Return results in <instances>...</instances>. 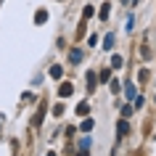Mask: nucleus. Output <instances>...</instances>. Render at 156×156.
Returning a JSON list of instances; mask_svg holds the SVG:
<instances>
[{
    "mask_svg": "<svg viewBox=\"0 0 156 156\" xmlns=\"http://www.w3.org/2000/svg\"><path fill=\"white\" fill-rule=\"evenodd\" d=\"M72 93H74V85L72 82H61V87H58V95H61V98H69Z\"/></svg>",
    "mask_w": 156,
    "mask_h": 156,
    "instance_id": "1",
    "label": "nucleus"
},
{
    "mask_svg": "<svg viewBox=\"0 0 156 156\" xmlns=\"http://www.w3.org/2000/svg\"><path fill=\"white\" fill-rule=\"evenodd\" d=\"M69 61H72V64H80V61H82V50H72V53H69Z\"/></svg>",
    "mask_w": 156,
    "mask_h": 156,
    "instance_id": "6",
    "label": "nucleus"
},
{
    "mask_svg": "<svg viewBox=\"0 0 156 156\" xmlns=\"http://www.w3.org/2000/svg\"><path fill=\"white\" fill-rule=\"evenodd\" d=\"M87 111H90L87 103H80V106H77V116H87Z\"/></svg>",
    "mask_w": 156,
    "mask_h": 156,
    "instance_id": "8",
    "label": "nucleus"
},
{
    "mask_svg": "<svg viewBox=\"0 0 156 156\" xmlns=\"http://www.w3.org/2000/svg\"><path fill=\"white\" fill-rule=\"evenodd\" d=\"M111 66L114 69H122V56H111Z\"/></svg>",
    "mask_w": 156,
    "mask_h": 156,
    "instance_id": "11",
    "label": "nucleus"
},
{
    "mask_svg": "<svg viewBox=\"0 0 156 156\" xmlns=\"http://www.w3.org/2000/svg\"><path fill=\"white\" fill-rule=\"evenodd\" d=\"M80 156H87V148H80Z\"/></svg>",
    "mask_w": 156,
    "mask_h": 156,
    "instance_id": "17",
    "label": "nucleus"
},
{
    "mask_svg": "<svg viewBox=\"0 0 156 156\" xmlns=\"http://www.w3.org/2000/svg\"><path fill=\"white\" fill-rule=\"evenodd\" d=\"M116 132H119V135H127V132H130V124H127V119H122V122L116 124Z\"/></svg>",
    "mask_w": 156,
    "mask_h": 156,
    "instance_id": "4",
    "label": "nucleus"
},
{
    "mask_svg": "<svg viewBox=\"0 0 156 156\" xmlns=\"http://www.w3.org/2000/svg\"><path fill=\"white\" fill-rule=\"evenodd\" d=\"M108 11H111V8H108V3H106V5L101 8V19H108Z\"/></svg>",
    "mask_w": 156,
    "mask_h": 156,
    "instance_id": "15",
    "label": "nucleus"
},
{
    "mask_svg": "<svg viewBox=\"0 0 156 156\" xmlns=\"http://www.w3.org/2000/svg\"><path fill=\"white\" fill-rule=\"evenodd\" d=\"M130 114H132V106H124V108H122V116H124V119H127V116H130Z\"/></svg>",
    "mask_w": 156,
    "mask_h": 156,
    "instance_id": "16",
    "label": "nucleus"
},
{
    "mask_svg": "<svg viewBox=\"0 0 156 156\" xmlns=\"http://www.w3.org/2000/svg\"><path fill=\"white\" fill-rule=\"evenodd\" d=\"M48 74H50V77H53V80H61V77H64V69H61V66H58V64H53V66H50V69H48Z\"/></svg>",
    "mask_w": 156,
    "mask_h": 156,
    "instance_id": "2",
    "label": "nucleus"
},
{
    "mask_svg": "<svg viewBox=\"0 0 156 156\" xmlns=\"http://www.w3.org/2000/svg\"><path fill=\"white\" fill-rule=\"evenodd\" d=\"M98 80H101V82H108V80H111V72H108V69H103V72L98 74Z\"/></svg>",
    "mask_w": 156,
    "mask_h": 156,
    "instance_id": "10",
    "label": "nucleus"
},
{
    "mask_svg": "<svg viewBox=\"0 0 156 156\" xmlns=\"http://www.w3.org/2000/svg\"><path fill=\"white\" fill-rule=\"evenodd\" d=\"M93 13H95V11H93V5H85V11H82V16H85V19H90Z\"/></svg>",
    "mask_w": 156,
    "mask_h": 156,
    "instance_id": "13",
    "label": "nucleus"
},
{
    "mask_svg": "<svg viewBox=\"0 0 156 156\" xmlns=\"http://www.w3.org/2000/svg\"><path fill=\"white\" fill-rule=\"evenodd\" d=\"M93 130V119H85L82 122V132H90Z\"/></svg>",
    "mask_w": 156,
    "mask_h": 156,
    "instance_id": "12",
    "label": "nucleus"
},
{
    "mask_svg": "<svg viewBox=\"0 0 156 156\" xmlns=\"http://www.w3.org/2000/svg\"><path fill=\"white\" fill-rule=\"evenodd\" d=\"M34 21H37V24H45V21H48V13H45V11H37Z\"/></svg>",
    "mask_w": 156,
    "mask_h": 156,
    "instance_id": "9",
    "label": "nucleus"
},
{
    "mask_svg": "<svg viewBox=\"0 0 156 156\" xmlns=\"http://www.w3.org/2000/svg\"><path fill=\"white\" fill-rule=\"evenodd\" d=\"M87 93H95V72L87 74Z\"/></svg>",
    "mask_w": 156,
    "mask_h": 156,
    "instance_id": "5",
    "label": "nucleus"
},
{
    "mask_svg": "<svg viewBox=\"0 0 156 156\" xmlns=\"http://www.w3.org/2000/svg\"><path fill=\"white\" fill-rule=\"evenodd\" d=\"M124 95H127L130 101H135V98H138V90H135V85H132V82H127V85H124Z\"/></svg>",
    "mask_w": 156,
    "mask_h": 156,
    "instance_id": "3",
    "label": "nucleus"
},
{
    "mask_svg": "<svg viewBox=\"0 0 156 156\" xmlns=\"http://www.w3.org/2000/svg\"><path fill=\"white\" fill-rule=\"evenodd\" d=\"M53 114L61 116V114H64V106H61V103H56V106H53Z\"/></svg>",
    "mask_w": 156,
    "mask_h": 156,
    "instance_id": "14",
    "label": "nucleus"
},
{
    "mask_svg": "<svg viewBox=\"0 0 156 156\" xmlns=\"http://www.w3.org/2000/svg\"><path fill=\"white\" fill-rule=\"evenodd\" d=\"M114 48V34H106V40H103V50H111Z\"/></svg>",
    "mask_w": 156,
    "mask_h": 156,
    "instance_id": "7",
    "label": "nucleus"
}]
</instances>
